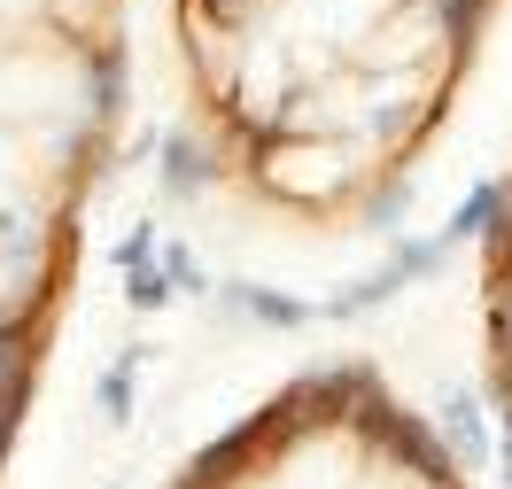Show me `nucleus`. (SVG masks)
Returning a JSON list of instances; mask_svg holds the SVG:
<instances>
[{
	"label": "nucleus",
	"instance_id": "obj_3",
	"mask_svg": "<svg viewBox=\"0 0 512 489\" xmlns=\"http://www.w3.org/2000/svg\"><path fill=\"white\" fill-rule=\"evenodd\" d=\"M443 427H450V443L474 458V466L489 458V435H481V404H474V389H450V396H443Z\"/></svg>",
	"mask_w": 512,
	"mask_h": 489
},
{
	"label": "nucleus",
	"instance_id": "obj_1",
	"mask_svg": "<svg viewBox=\"0 0 512 489\" xmlns=\"http://www.w3.org/2000/svg\"><path fill=\"white\" fill-rule=\"evenodd\" d=\"M39 342H47V334H32V326H8V319H0V458H8V427H16V412L32 404Z\"/></svg>",
	"mask_w": 512,
	"mask_h": 489
},
{
	"label": "nucleus",
	"instance_id": "obj_2",
	"mask_svg": "<svg viewBox=\"0 0 512 489\" xmlns=\"http://www.w3.org/2000/svg\"><path fill=\"white\" fill-rule=\"evenodd\" d=\"M505 195H512L505 179H481L474 195H466V202H458V210L443 218V249H466V241H481V233L505 218Z\"/></svg>",
	"mask_w": 512,
	"mask_h": 489
}]
</instances>
